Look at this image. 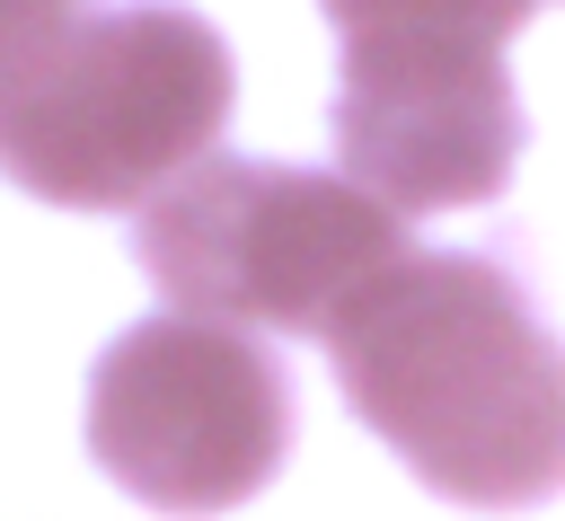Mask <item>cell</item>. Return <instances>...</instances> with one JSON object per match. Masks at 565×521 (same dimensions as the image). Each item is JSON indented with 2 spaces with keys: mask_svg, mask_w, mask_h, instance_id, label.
<instances>
[{
  "mask_svg": "<svg viewBox=\"0 0 565 521\" xmlns=\"http://www.w3.org/2000/svg\"><path fill=\"white\" fill-rule=\"evenodd\" d=\"M344 406L468 512L565 495V344L530 283L477 247H406L327 318Z\"/></svg>",
  "mask_w": 565,
  "mask_h": 521,
  "instance_id": "6da1fadb",
  "label": "cell"
},
{
  "mask_svg": "<svg viewBox=\"0 0 565 521\" xmlns=\"http://www.w3.org/2000/svg\"><path fill=\"white\" fill-rule=\"evenodd\" d=\"M230 44L177 0L79 9L0 79V177L71 212H141L230 124Z\"/></svg>",
  "mask_w": 565,
  "mask_h": 521,
  "instance_id": "7a4b0ae2",
  "label": "cell"
},
{
  "mask_svg": "<svg viewBox=\"0 0 565 521\" xmlns=\"http://www.w3.org/2000/svg\"><path fill=\"white\" fill-rule=\"evenodd\" d=\"M406 247H415L406 221L353 177L221 150H203L132 212V256L168 309L282 336H327L353 283H371Z\"/></svg>",
  "mask_w": 565,
  "mask_h": 521,
  "instance_id": "3957f363",
  "label": "cell"
},
{
  "mask_svg": "<svg viewBox=\"0 0 565 521\" xmlns=\"http://www.w3.org/2000/svg\"><path fill=\"white\" fill-rule=\"evenodd\" d=\"M291 450V371L221 318H141L88 371V459L150 512L212 521L274 486Z\"/></svg>",
  "mask_w": 565,
  "mask_h": 521,
  "instance_id": "277c9868",
  "label": "cell"
},
{
  "mask_svg": "<svg viewBox=\"0 0 565 521\" xmlns=\"http://www.w3.org/2000/svg\"><path fill=\"white\" fill-rule=\"evenodd\" d=\"M512 44H335V159L406 212L494 203L521 168Z\"/></svg>",
  "mask_w": 565,
  "mask_h": 521,
  "instance_id": "5b68a950",
  "label": "cell"
},
{
  "mask_svg": "<svg viewBox=\"0 0 565 521\" xmlns=\"http://www.w3.org/2000/svg\"><path fill=\"white\" fill-rule=\"evenodd\" d=\"M335 44H512L539 0H318Z\"/></svg>",
  "mask_w": 565,
  "mask_h": 521,
  "instance_id": "8992f818",
  "label": "cell"
},
{
  "mask_svg": "<svg viewBox=\"0 0 565 521\" xmlns=\"http://www.w3.org/2000/svg\"><path fill=\"white\" fill-rule=\"evenodd\" d=\"M79 9H88V0H0V79H9L18 62H35Z\"/></svg>",
  "mask_w": 565,
  "mask_h": 521,
  "instance_id": "52a82bcc",
  "label": "cell"
}]
</instances>
